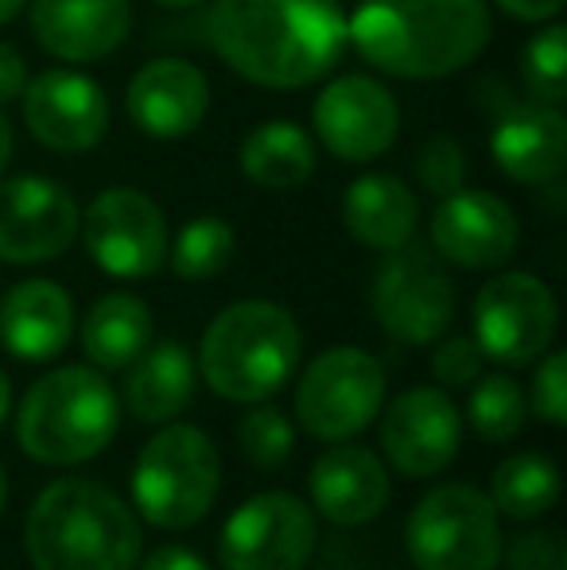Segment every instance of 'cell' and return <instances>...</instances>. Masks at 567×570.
I'll return each instance as SVG.
<instances>
[{
    "label": "cell",
    "instance_id": "1",
    "mask_svg": "<svg viewBox=\"0 0 567 570\" xmlns=\"http://www.w3.org/2000/svg\"><path fill=\"white\" fill-rule=\"evenodd\" d=\"M206 39L237 78L265 90H307L346 51L342 0H214Z\"/></svg>",
    "mask_w": 567,
    "mask_h": 570
},
{
    "label": "cell",
    "instance_id": "2",
    "mask_svg": "<svg viewBox=\"0 0 567 570\" xmlns=\"http://www.w3.org/2000/svg\"><path fill=\"white\" fill-rule=\"evenodd\" d=\"M490 36V0H358L346 16V43L404 82H436L475 67Z\"/></svg>",
    "mask_w": 567,
    "mask_h": 570
},
{
    "label": "cell",
    "instance_id": "3",
    "mask_svg": "<svg viewBox=\"0 0 567 570\" xmlns=\"http://www.w3.org/2000/svg\"><path fill=\"white\" fill-rule=\"evenodd\" d=\"M23 551L36 570H133L140 524L114 489L90 478H62L31 504Z\"/></svg>",
    "mask_w": 567,
    "mask_h": 570
},
{
    "label": "cell",
    "instance_id": "4",
    "mask_svg": "<svg viewBox=\"0 0 567 570\" xmlns=\"http://www.w3.org/2000/svg\"><path fill=\"white\" fill-rule=\"evenodd\" d=\"M303 353L300 323L273 299H242L211 318L198 345L211 392L234 404L268 400L292 381Z\"/></svg>",
    "mask_w": 567,
    "mask_h": 570
},
{
    "label": "cell",
    "instance_id": "5",
    "mask_svg": "<svg viewBox=\"0 0 567 570\" xmlns=\"http://www.w3.org/2000/svg\"><path fill=\"white\" fill-rule=\"evenodd\" d=\"M117 423L121 404L101 368L62 365L28 389L16 415V439L31 462L75 465L106 451Z\"/></svg>",
    "mask_w": 567,
    "mask_h": 570
},
{
    "label": "cell",
    "instance_id": "6",
    "mask_svg": "<svg viewBox=\"0 0 567 570\" xmlns=\"http://www.w3.org/2000/svg\"><path fill=\"white\" fill-rule=\"evenodd\" d=\"M222 458L214 439L190 423H159L133 465V501L148 524L183 532L218 501Z\"/></svg>",
    "mask_w": 567,
    "mask_h": 570
},
{
    "label": "cell",
    "instance_id": "7",
    "mask_svg": "<svg viewBox=\"0 0 567 570\" xmlns=\"http://www.w3.org/2000/svg\"><path fill=\"white\" fill-rule=\"evenodd\" d=\"M404 548L417 570H498L501 520L475 485H439L424 493L404 524Z\"/></svg>",
    "mask_w": 567,
    "mask_h": 570
},
{
    "label": "cell",
    "instance_id": "8",
    "mask_svg": "<svg viewBox=\"0 0 567 570\" xmlns=\"http://www.w3.org/2000/svg\"><path fill=\"white\" fill-rule=\"evenodd\" d=\"M385 404V368L358 345L319 353L295 389V420L311 439L342 443L365 431Z\"/></svg>",
    "mask_w": 567,
    "mask_h": 570
},
{
    "label": "cell",
    "instance_id": "9",
    "mask_svg": "<svg viewBox=\"0 0 567 570\" xmlns=\"http://www.w3.org/2000/svg\"><path fill=\"white\" fill-rule=\"evenodd\" d=\"M373 318L389 338L404 345H431L443 338L454 318V284L436 253L417 240L385 253L370 287Z\"/></svg>",
    "mask_w": 567,
    "mask_h": 570
},
{
    "label": "cell",
    "instance_id": "10",
    "mask_svg": "<svg viewBox=\"0 0 567 570\" xmlns=\"http://www.w3.org/2000/svg\"><path fill=\"white\" fill-rule=\"evenodd\" d=\"M90 261L114 279H148L167 261V214L137 187H109L90 198L78 222Z\"/></svg>",
    "mask_w": 567,
    "mask_h": 570
},
{
    "label": "cell",
    "instance_id": "11",
    "mask_svg": "<svg viewBox=\"0 0 567 570\" xmlns=\"http://www.w3.org/2000/svg\"><path fill=\"white\" fill-rule=\"evenodd\" d=\"M560 307L532 272H498L475 295V342L490 361L529 365L556 338Z\"/></svg>",
    "mask_w": 567,
    "mask_h": 570
},
{
    "label": "cell",
    "instance_id": "12",
    "mask_svg": "<svg viewBox=\"0 0 567 570\" xmlns=\"http://www.w3.org/2000/svg\"><path fill=\"white\" fill-rule=\"evenodd\" d=\"M311 136L342 164L365 167L401 136V106L393 90L370 75H339L311 106Z\"/></svg>",
    "mask_w": 567,
    "mask_h": 570
},
{
    "label": "cell",
    "instance_id": "13",
    "mask_svg": "<svg viewBox=\"0 0 567 570\" xmlns=\"http://www.w3.org/2000/svg\"><path fill=\"white\" fill-rule=\"evenodd\" d=\"M315 551V509L295 493H261L229 512L218 535L226 570H303Z\"/></svg>",
    "mask_w": 567,
    "mask_h": 570
},
{
    "label": "cell",
    "instance_id": "14",
    "mask_svg": "<svg viewBox=\"0 0 567 570\" xmlns=\"http://www.w3.org/2000/svg\"><path fill=\"white\" fill-rule=\"evenodd\" d=\"M82 206L51 175L0 179V261L47 264L78 240Z\"/></svg>",
    "mask_w": 567,
    "mask_h": 570
},
{
    "label": "cell",
    "instance_id": "15",
    "mask_svg": "<svg viewBox=\"0 0 567 570\" xmlns=\"http://www.w3.org/2000/svg\"><path fill=\"white\" fill-rule=\"evenodd\" d=\"M20 114L36 144L59 156H78L106 140L109 94L82 70L55 67L28 78L20 94Z\"/></svg>",
    "mask_w": 567,
    "mask_h": 570
},
{
    "label": "cell",
    "instance_id": "16",
    "mask_svg": "<svg viewBox=\"0 0 567 570\" xmlns=\"http://www.w3.org/2000/svg\"><path fill=\"white\" fill-rule=\"evenodd\" d=\"M521 245V222L506 198L490 190L459 187L431 210V248L454 268L490 272L514 261Z\"/></svg>",
    "mask_w": 567,
    "mask_h": 570
},
{
    "label": "cell",
    "instance_id": "17",
    "mask_svg": "<svg viewBox=\"0 0 567 570\" xmlns=\"http://www.w3.org/2000/svg\"><path fill=\"white\" fill-rule=\"evenodd\" d=\"M462 415L443 389H409L381 415V451L404 478H436L454 462Z\"/></svg>",
    "mask_w": 567,
    "mask_h": 570
},
{
    "label": "cell",
    "instance_id": "18",
    "mask_svg": "<svg viewBox=\"0 0 567 570\" xmlns=\"http://www.w3.org/2000/svg\"><path fill=\"white\" fill-rule=\"evenodd\" d=\"M31 36L67 67L101 62L133 36V0H28Z\"/></svg>",
    "mask_w": 567,
    "mask_h": 570
},
{
    "label": "cell",
    "instance_id": "19",
    "mask_svg": "<svg viewBox=\"0 0 567 570\" xmlns=\"http://www.w3.org/2000/svg\"><path fill=\"white\" fill-rule=\"evenodd\" d=\"M129 120L148 140H187L211 114V82L187 59H151L125 90Z\"/></svg>",
    "mask_w": 567,
    "mask_h": 570
},
{
    "label": "cell",
    "instance_id": "20",
    "mask_svg": "<svg viewBox=\"0 0 567 570\" xmlns=\"http://www.w3.org/2000/svg\"><path fill=\"white\" fill-rule=\"evenodd\" d=\"M490 156L506 179L521 187H556L567 167V120L560 106L509 101L493 120Z\"/></svg>",
    "mask_w": 567,
    "mask_h": 570
},
{
    "label": "cell",
    "instance_id": "21",
    "mask_svg": "<svg viewBox=\"0 0 567 570\" xmlns=\"http://www.w3.org/2000/svg\"><path fill=\"white\" fill-rule=\"evenodd\" d=\"M75 338V299L55 279H20L0 299V345L16 361H55Z\"/></svg>",
    "mask_w": 567,
    "mask_h": 570
},
{
    "label": "cell",
    "instance_id": "22",
    "mask_svg": "<svg viewBox=\"0 0 567 570\" xmlns=\"http://www.w3.org/2000/svg\"><path fill=\"white\" fill-rule=\"evenodd\" d=\"M311 504L342 528L370 524L389 504V470L365 446H334L311 465Z\"/></svg>",
    "mask_w": 567,
    "mask_h": 570
},
{
    "label": "cell",
    "instance_id": "23",
    "mask_svg": "<svg viewBox=\"0 0 567 570\" xmlns=\"http://www.w3.org/2000/svg\"><path fill=\"white\" fill-rule=\"evenodd\" d=\"M342 226L358 245L373 253H393V248L417 240L420 226V198L412 187L393 171H365L342 190Z\"/></svg>",
    "mask_w": 567,
    "mask_h": 570
},
{
    "label": "cell",
    "instance_id": "24",
    "mask_svg": "<svg viewBox=\"0 0 567 570\" xmlns=\"http://www.w3.org/2000/svg\"><path fill=\"white\" fill-rule=\"evenodd\" d=\"M195 396V357L179 342H156L125 376V404L140 423H172Z\"/></svg>",
    "mask_w": 567,
    "mask_h": 570
},
{
    "label": "cell",
    "instance_id": "25",
    "mask_svg": "<svg viewBox=\"0 0 567 570\" xmlns=\"http://www.w3.org/2000/svg\"><path fill=\"white\" fill-rule=\"evenodd\" d=\"M237 164H242V175L253 187L281 195V190H300L315 175L319 148H315V136L303 125L276 117L245 136L242 151H237Z\"/></svg>",
    "mask_w": 567,
    "mask_h": 570
},
{
    "label": "cell",
    "instance_id": "26",
    "mask_svg": "<svg viewBox=\"0 0 567 570\" xmlns=\"http://www.w3.org/2000/svg\"><path fill=\"white\" fill-rule=\"evenodd\" d=\"M156 323L148 303L129 292H109L94 299L82 318V350L94 368H129L151 345Z\"/></svg>",
    "mask_w": 567,
    "mask_h": 570
},
{
    "label": "cell",
    "instance_id": "27",
    "mask_svg": "<svg viewBox=\"0 0 567 570\" xmlns=\"http://www.w3.org/2000/svg\"><path fill=\"white\" fill-rule=\"evenodd\" d=\"M490 504L498 509V517L509 520H537L560 497V470L548 454L525 451L514 454L506 462H498L490 478Z\"/></svg>",
    "mask_w": 567,
    "mask_h": 570
},
{
    "label": "cell",
    "instance_id": "28",
    "mask_svg": "<svg viewBox=\"0 0 567 570\" xmlns=\"http://www.w3.org/2000/svg\"><path fill=\"white\" fill-rule=\"evenodd\" d=\"M237 253V233L218 214H198L179 229V237L167 240V264L187 284H203L229 268Z\"/></svg>",
    "mask_w": 567,
    "mask_h": 570
},
{
    "label": "cell",
    "instance_id": "29",
    "mask_svg": "<svg viewBox=\"0 0 567 570\" xmlns=\"http://www.w3.org/2000/svg\"><path fill=\"white\" fill-rule=\"evenodd\" d=\"M467 420L486 443H509V439L521 435L525 420H529V400H525L521 384L514 376H478L475 392L467 400Z\"/></svg>",
    "mask_w": 567,
    "mask_h": 570
},
{
    "label": "cell",
    "instance_id": "30",
    "mask_svg": "<svg viewBox=\"0 0 567 570\" xmlns=\"http://www.w3.org/2000/svg\"><path fill=\"white\" fill-rule=\"evenodd\" d=\"M521 82L532 101L564 106L567 101V28L560 20L540 23L521 51Z\"/></svg>",
    "mask_w": 567,
    "mask_h": 570
},
{
    "label": "cell",
    "instance_id": "31",
    "mask_svg": "<svg viewBox=\"0 0 567 570\" xmlns=\"http://www.w3.org/2000/svg\"><path fill=\"white\" fill-rule=\"evenodd\" d=\"M237 439H242L245 458L261 470H281L295 446V431L281 407H253L242 420Z\"/></svg>",
    "mask_w": 567,
    "mask_h": 570
},
{
    "label": "cell",
    "instance_id": "32",
    "mask_svg": "<svg viewBox=\"0 0 567 570\" xmlns=\"http://www.w3.org/2000/svg\"><path fill=\"white\" fill-rule=\"evenodd\" d=\"M417 179L436 198L467 187V151L451 132H436L424 140V148L417 151Z\"/></svg>",
    "mask_w": 567,
    "mask_h": 570
},
{
    "label": "cell",
    "instance_id": "33",
    "mask_svg": "<svg viewBox=\"0 0 567 570\" xmlns=\"http://www.w3.org/2000/svg\"><path fill=\"white\" fill-rule=\"evenodd\" d=\"M537 376H532V412L548 423V428H564L567 423V357L564 353H540Z\"/></svg>",
    "mask_w": 567,
    "mask_h": 570
},
{
    "label": "cell",
    "instance_id": "34",
    "mask_svg": "<svg viewBox=\"0 0 567 570\" xmlns=\"http://www.w3.org/2000/svg\"><path fill=\"white\" fill-rule=\"evenodd\" d=\"M486 353L478 350L475 338H443L431 353V376H436L443 389H467L482 376Z\"/></svg>",
    "mask_w": 567,
    "mask_h": 570
},
{
    "label": "cell",
    "instance_id": "35",
    "mask_svg": "<svg viewBox=\"0 0 567 570\" xmlns=\"http://www.w3.org/2000/svg\"><path fill=\"white\" fill-rule=\"evenodd\" d=\"M509 570H564V548L556 532H532L514 540V548L501 551Z\"/></svg>",
    "mask_w": 567,
    "mask_h": 570
},
{
    "label": "cell",
    "instance_id": "36",
    "mask_svg": "<svg viewBox=\"0 0 567 570\" xmlns=\"http://www.w3.org/2000/svg\"><path fill=\"white\" fill-rule=\"evenodd\" d=\"M28 62H23V55L16 51L12 43H4L0 39V109H8L12 101H20L23 86H28Z\"/></svg>",
    "mask_w": 567,
    "mask_h": 570
},
{
    "label": "cell",
    "instance_id": "37",
    "mask_svg": "<svg viewBox=\"0 0 567 570\" xmlns=\"http://www.w3.org/2000/svg\"><path fill=\"white\" fill-rule=\"evenodd\" d=\"M493 4L521 23H548V20H560L567 0H493Z\"/></svg>",
    "mask_w": 567,
    "mask_h": 570
},
{
    "label": "cell",
    "instance_id": "38",
    "mask_svg": "<svg viewBox=\"0 0 567 570\" xmlns=\"http://www.w3.org/2000/svg\"><path fill=\"white\" fill-rule=\"evenodd\" d=\"M144 570H214L211 563H206L203 556H195V551L179 548V543H172V548H159L148 556V563H144Z\"/></svg>",
    "mask_w": 567,
    "mask_h": 570
},
{
    "label": "cell",
    "instance_id": "39",
    "mask_svg": "<svg viewBox=\"0 0 567 570\" xmlns=\"http://www.w3.org/2000/svg\"><path fill=\"white\" fill-rule=\"evenodd\" d=\"M12 151H16V132H12V125H8L4 109H0V175L12 164Z\"/></svg>",
    "mask_w": 567,
    "mask_h": 570
},
{
    "label": "cell",
    "instance_id": "40",
    "mask_svg": "<svg viewBox=\"0 0 567 570\" xmlns=\"http://www.w3.org/2000/svg\"><path fill=\"white\" fill-rule=\"evenodd\" d=\"M8 407H12V381H8V373L0 368V428H4V420H8Z\"/></svg>",
    "mask_w": 567,
    "mask_h": 570
},
{
    "label": "cell",
    "instance_id": "41",
    "mask_svg": "<svg viewBox=\"0 0 567 570\" xmlns=\"http://www.w3.org/2000/svg\"><path fill=\"white\" fill-rule=\"evenodd\" d=\"M23 8H28V0H0V28H4V23H12Z\"/></svg>",
    "mask_w": 567,
    "mask_h": 570
},
{
    "label": "cell",
    "instance_id": "42",
    "mask_svg": "<svg viewBox=\"0 0 567 570\" xmlns=\"http://www.w3.org/2000/svg\"><path fill=\"white\" fill-rule=\"evenodd\" d=\"M151 4L167 8V12H187V8H198V4H206V0H151Z\"/></svg>",
    "mask_w": 567,
    "mask_h": 570
},
{
    "label": "cell",
    "instance_id": "43",
    "mask_svg": "<svg viewBox=\"0 0 567 570\" xmlns=\"http://www.w3.org/2000/svg\"><path fill=\"white\" fill-rule=\"evenodd\" d=\"M4 504H8V473H4V465H0V512H4Z\"/></svg>",
    "mask_w": 567,
    "mask_h": 570
}]
</instances>
